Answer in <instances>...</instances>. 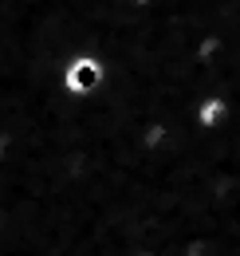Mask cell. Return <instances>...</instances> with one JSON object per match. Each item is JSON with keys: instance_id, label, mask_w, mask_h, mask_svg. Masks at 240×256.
<instances>
[{"instance_id": "obj_1", "label": "cell", "mask_w": 240, "mask_h": 256, "mask_svg": "<svg viewBox=\"0 0 240 256\" xmlns=\"http://www.w3.org/2000/svg\"><path fill=\"white\" fill-rule=\"evenodd\" d=\"M102 83H106V64H102V56H94V52H79V56H71L67 67H63V91L71 98L98 95Z\"/></svg>"}, {"instance_id": "obj_2", "label": "cell", "mask_w": 240, "mask_h": 256, "mask_svg": "<svg viewBox=\"0 0 240 256\" xmlns=\"http://www.w3.org/2000/svg\"><path fill=\"white\" fill-rule=\"evenodd\" d=\"M232 114H236V102L228 95H205L197 106H193V126L212 134V130H224L232 122Z\"/></svg>"}, {"instance_id": "obj_3", "label": "cell", "mask_w": 240, "mask_h": 256, "mask_svg": "<svg viewBox=\"0 0 240 256\" xmlns=\"http://www.w3.org/2000/svg\"><path fill=\"white\" fill-rule=\"evenodd\" d=\"M154 4H162V0H130V8H138V12H150Z\"/></svg>"}]
</instances>
